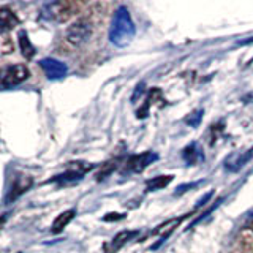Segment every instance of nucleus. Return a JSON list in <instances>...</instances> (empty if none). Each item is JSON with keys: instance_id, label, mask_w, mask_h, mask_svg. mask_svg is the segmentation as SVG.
Listing matches in <instances>:
<instances>
[{"instance_id": "1", "label": "nucleus", "mask_w": 253, "mask_h": 253, "mask_svg": "<svg viewBox=\"0 0 253 253\" xmlns=\"http://www.w3.org/2000/svg\"><path fill=\"white\" fill-rule=\"evenodd\" d=\"M134 34H136V29H134L130 11L126 10L125 6H121L116 11L113 24H111V29H109L111 43L117 47H125L131 43Z\"/></svg>"}, {"instance_id": "2", "label": "nucleus", "mask_w": 253, "mask_h": 253, "mask_svg": "<svg viewBox=\"0 0 253 253\" xmlns=\"http://www.w3.org/2000/svg\"><path fill=\"white\" fill-rule=\"evenodd\" d=\"M30 76L29 68L24 63H10L0 68V90H8L19 85Z\"/></svg>"}, {"instance_id": "3", "label": "nucleus", "mask_w": 253, "mask_h": 253, "mask_svg": "<svg viewBox=\"0 0 253 253\" xmlns=\"http://www.w3.org/2000/svg\"><path fill=\"white\" fill-rule=\"evenodd\" d=\"M92 22L89 18H81L75 21L71 26H68V29L65 30V35H63V40L65 43L71 47H79L83 46L87 40L92 35Z\"/></svg>"}, {"instance_id": "4", "label": "nucleus", "mask_w": 253, "mask_h": 253, "mask_svg": "<svg viewBox=\"0 0 253 253\" xmlns=\"http://www.w3.org/2000/svg\"><path fill=\"white\" fill-rule=\"evenodd\" d=\"M73 3L68 2H54L44 5L42 16L47 21H55V22H63L67 21L71 13H73Z\"/></svg>"}, {"instance_id": "5", "label": "nucleus", "mask_w": 253, "mask_h": 253, "mask_svg": "<svg viewBox=\"0 0 253 253\" xmlns=\"http://www.w3.org/2000/svg\"><path fill=\"white\" fill-rule=\"evenodd\" d=\"M157 158H158V155L155 152H144L139 155H133V157H130V160L126 162V169L131 172H141L147 168V165L155 162Z\"/></svg>"}, {"instance_id": "6", "label": "nucleus", "mask_w": 253, "mask_h": 253, "mask_svg": "<svg viewBox=\"0 0 253 253\" xmlns=\"http://www.w3.org/2000/svg\"><path fill=\"white\" fill-rule=\"evenodd\" d=\"M40 67L44 70L46 76L49 79H62L67 75V65L55 59H43L40 62Z\"/></svg>"}, {"instance_id": "7", "label": "nucleus", "mask_w": 253, "mask_h": 253, "mask_svg": "<svg viewBox=\"0 0 253 253\" xmlns=\"http://www.w3.org/2000/svg\"><path fill=\"white\" fill-rule=\"evenodd\" d=\"M19 24L18 16H16L10 8L2 6L0 8V34L13 30Z\"/></svg>"}, {"instance_id": "8", "label": "nucleus", "mask_w": 253, "mask_h": 253, "mask_svg": "<svg viewBox=\"0 0 253 253\" xmlns=\"http://www.w3.org/2000/svg\"><path fill=\"white\" fill-rule=\"evenodd\" d=\"M182 157H184V160L190 166H193L198 162H203L204 160L203 149L200 147V144H198V142H192V144H188L184 150H182Z\"/></svg>"}, {"instance_id": "9", "label": "nucleus", "mask_w": 253, "mask_h": 253, "mask_svg": "<svg viewBox=\"0 0 253 253\" xmlns=\"http://www.w3.org/2000/svg\"><path fill=\"white\" fill-rule=\"evenodd\" d=\"M136 236H138V231H122V233H119L117 236H114V239L111 241L108 245H105V252L106 253H114L116 250H119L122 245H125L130 239H133V237H136Z\"/></svg>"}, {"instance_id": "10", "label": "nucleus", "mask_w": 253, "mask_h": 253, "mask_svg": "<svg viewBox=\"0 0 253 253\" xmlns=\"http://www.w3.org/2000/svg\"><path fill=\"white\" fill-rule=\"evenodd\" d=\"M18 42H19V47H21L22 55H24V57H26L27 60H30V59L35 55L37 49H35V46L30 43V38H29V35H27V32H26V30H19V34H18Z\"/></svg>"}, {"instance_id": "11", "label": "nucleus", "mask_w": 253, "mask_h": 253, "mask_svg": "<svg viewBox=\"0 0 253 253\" xmlns=\"http://www.w3.org/2000/svg\"><path fill=\"white\" fill-rule=\"evenodd\" d=\"M76 215V209H68L65 212H62L60 215L54 220V223H52V233L54 234H59L63 231V228H65L71 220L75 218Z\"/></svg>"}, {"instance_id": "12", "label": "nucleus", "mask_w": 253, "mask_h": 253, "mask_svg": "<svg viewBox=\"0 0 253 253\" xmlns=\"http://www.w3.org/2000/svg\"><path fill=\"white\" fill-rule=\"evenodd\" d=\"M172 179L174 176H158L155 179H149L146 182V188H147V192H155V190L165 188L169 182H172Z\"/></svg>"}, {"instance_id": "13", "label": "nucleus", "mask_w": 253, "mask_h": 253, "mask_svg": "<svg viewBox=\"0 0 253 253\" xmlns=\"http://www.w3.org/2000/svg\"><path fill=\"white\" fill-rule=\"evenodd\" d=\"M201 117H203V111L200 109V111H196V113H192V114H190V116L185 119V122H187L188 125H192V126H196L198 124L201 122Z\"/></svg>"}, {"instance_id": "14", "label": "nucleus", "mask_w": 253, "mask_h": 253, "mask_svg": "<svg viewBox=\"0 0 253 253\" xmlns=\"http://www.w3.org/2000/svg\"><path fill=\"white\" fill-rule=\"evenodd\" d=\"M125 215L124 213H108V215L103 217V221H113V220H122Z\"/></svg>"}, {"instance_id": "15", "label": "nucleus", "mask_w": 253, "mask_h": 253, "mask_svg": "<svg viewBox=\"0 0 253 253\" xmlns=\"http://www.w3.org/2000/svg\"><path fill=\"white\" fill-rule=\"evenodd\" d=\"M198 184H188V185H180L179 188H177V192H176V195H179V193H184L187 188H193V187H196Z\"/></svg>"}, {"instance_id": "16", "label": "nucleus", "mask_w": 253, "mask_h": 253, "mask_svg": "<svg viewBox=\"0 0 253 253\" xmlns=\"http://www.w3.org/2000/svg\"><path fill=\"white\" fill-rule=\"evenodd\" d=\"M250 228H252V231H253V218H252V221H250Z\"/></svg>"}]
</instances>
